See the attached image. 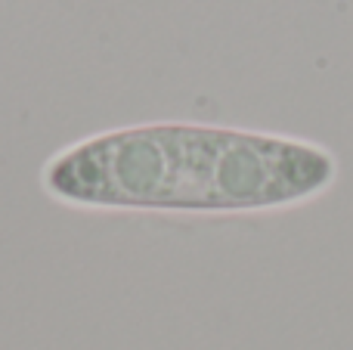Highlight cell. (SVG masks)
I'll use <instances>...</instances> for the list:
<instances>
[{"mask_svg": "<svg viewBox=\"0 0 353 350\" xmlns=\"http://www.w3.org/2000/svg\"><path fill=\"white\" fill-rule=\"evenodd\" d=\"M335 158L313 143L199 124L115 130L56 155V198L99 208L257 211L323 192Z\"/></svg>", "mask_w": 353, "mask_h": 350, "instance_id": "obj_1", "label": "cell"}]
</instances>
